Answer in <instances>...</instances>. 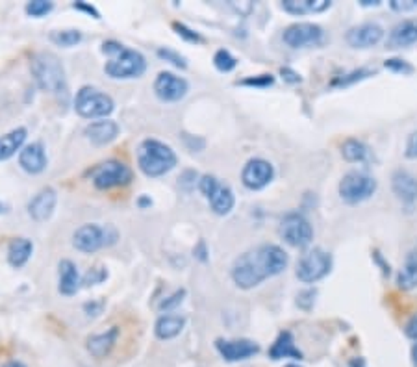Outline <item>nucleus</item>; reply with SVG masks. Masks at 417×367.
Segmentation results:
<instances>
[{"label":"nucleus","instance_id":"33","mask_svg":"<svg viewBox=\"0 0 417 367\" xmlns=\"http://www.w3.org/2000/svg\"><path fill=\"white\" fill-rule=\"evenodd\" d=\"M214 65L221 73H230V71H234L237 67V58L230 51L219 49L214 54Z\"/></svg>","mask_w":417,"mask_h":367},{"label":"nucleus","instance_id":"57","mask_svg":"<svg viewBox=\"0 0 417 367\" xmlns=\"http://www.w3.org/2000/svg\"><path fill=\"white\" fill-rule=\"evenodd\" d=\"M411 364H414V367H417V343L411 347Z\"/></svg>","mask_w":417,"mask_h":367},{"label":"nucleus","instance_id":"32","mask_svg":"<svg viewBox=\"0 0 417 367\" xmlns=\"http://www.w3.org/2000/svg\"><path fill=\"white\" fill-rule=\"evenodd\" d=\"M51 41L56 43L58 46H63V49H69V46L78 45L82 41V32L80 30H56L51 34Z\"/></svg>","mask_w":417,"mask_h":367},{"label":"nucleus","instance_id":"14","mask_svg":"<svg viewBox=\"0 0 417 367\" xmlns=\"http://www.w3.org/2000/svg\"><path fill=\"white\" fill-rule=\"evenodd\" d=\"M215 349L226 361H241L259 352V345L253 339H215Z\"/></svg>","mask_w":417,"mask_h":367},{"label":"nucleus","instance_id":"50","mask_svg":"<svg viewBox=\"0 0 417 367\" xmlns=\"http://www.w3.org/2000/svg\"><path fill=\"white\" fill-rule=\"evenodd\" d=\"M193 255H195V258H198L201 262H208V247H206V241H204V239H201V241L195 245Z\"/></svg>","mask_w":417,"mask_h":367},{"label":"nucleus","instance_id":"41","mask_svg":"<svg viewBox=\"0 0 417 367\" xmlns=\"http://www.w3.org/2000/svg\"><path fill=\"white\" fill-rule=\"evenodd\" d=\"M184 297H186V289H176L175 293H171L167 299H164L162 302H160V310L162 311H169V310H175V308H178V306L182 305V300H184Z\"/></svg>","mask_w":417,"mask_h":367},{"label":"nucleus","instance_id":"36","mask_svg":"<svg viewBox=\"0 0 417 367\" xmlns=\"http://www.w3.org/2000/svg\"><path fill=\"white\" fill-rule=\"evenodd\" d=\"M156 54H158L162 60H165V62L173 63L175 67L178 69H186L187 67V60L184 56H182L180 52L173 51V49H167V46H162V49H158L156 51Z\"/></svg>","mask_w":417,"mask_h":367},{"label":"nucleus","instance_id":"15","mask_svg":"<svg viewBox=\"0 0 417 367\" xmlns=\"http://www.w3.org/2000/svg\"><path fill=\"white\" fill-rule=\"evenodd\" d=\"M384 37V28L378 23H361L347 30L345 41L352 49H371Z\"/></svg>","mask_w":417,"mask_h":367},{"label":"nucleus","instance_id":"4","mask_svg":"<svg viewBox=\"0 0 417 367\" xmlns=\"http://www.w3.org/2000/svg\"><path fill=\"white\" fill-rule=\"evenodd\" d=\"M119 239V232L113 225L101 226L96 223H85L73 234V245L80 253L91 255L104 247H112Z\"/></svg>","mask_w":417,"mask_h":367},{"label":"nucleus","instance_id":"28","mask_svg":"<svg viewBox=\"0 0 417 367\" xmlns=\"http://www.w3.org/2000/svg\"><path fill=\"white\" fill-rule=\"evenodd\" d=\"M397 286L402 291H411L417 288V250H410L406 255L405 266L397 275Z\"/></svg>","mask_w":417,"mask_h":367},{"label":"nucleus","instance_id":"45","mask_svg":"<svg viewBox=\"0 0 417 367\" xmlns=\"http://www.w3.org/2000/svg\"><path fill=\"white\" fill-rule=\"evenodd\" d=\"M123 49L124 45L123 43H119V41H104V43H102V52L108 54L110 58L117 56L119 52L123 51Z\"/></svg>","mask_w":417,"mask_h":367},{"label":"nucleus","instance_id":"54","mask_svg":"<svg viewBox=\"0 0 417 367\" xmlns=\"http://www.w3.org/2000/svg\"><path fill=\"white\" fill-rule=\"evenodd\" d=\"M360 6L377 8V6H380V0H360Z\"/></svg>","mask_w":417,"mask_h":367},{"label":"nucleus","instance_id":"19","mask_svg":"<svg viewBox=\"0 0 417 367\" xmlns=\"http://www.w3.org/2000/svg\"><path fill=\"white\" fill-rule=\"evenodd\" d=\"M417 43V19H405L389 30L386 46L388 49H405Z\"/></svg>","mask_w":417,"mask_h":367},{"label":"nucleus","instance_id":"42","mask_svg":"<svg viewBox=\"0 0 417 367\" xmlns=\"http://www.w3.org/2000/svg\"><path fill=\"white\" fill-rule=\"evenodd\" d=\"M241 85H248V87H269L275 84V76L271 74H258V76H248V78L239 82Z\"/></svg>","mask_w":417,"mask_h":367},{"label":"nucleus","instance_id":"53","mask_svg":"<svg viewBox=\"0 0 417 367\" xmlns=\"http://www.w3.org/2000/svg\"><path fill=\"white\" fill-rule=\"evenodd\" d=\"M230 6L234 8L237 13H243V15H247V13L253 10V4H250V2H245V4H236V2H232Z\"/></svg>","mask_w":417,"mask_h":367},{"label":"nucleus","instance_id":"2","mask_svg":"<svg viewBox=\"0 0 417 367\" xmlns=\"http://www.w3.org/2000/svg\"><path fill=\"white\" fill-rule=\"evenodd\" d=\"M30 71L37 87L46 93H60L67 87L65 67L54 52L40 51L30 58Z\"/></svg>","mask_w":417,"mask_h":367},{"label":"nucleus","instance_id":"7","mask_svg":"<svg viewBox=\"0 0 417 367\" xmlns=\"http://www.w3.org/2000/svg\"><path fill=\"white\" fill-rule=\"evenodd\" d=\"M332 255L321 247H314L297 264V278L303 284H316L332 271Z\"/></svg>","mask_w":417,"mask_h":367},{"label":"nucleus","instance_id":"6","mask_svg":"<svg viewBox=\"0 0 417 367\" xmlns=\"http://www.w3.org/2000/svg\"><path fill=\"white\" fill-rule=\"evenodd\" d=\"M104 71L113 80L139 78L147 71V60L142 52L124 46L117 56L110 58L104 65Z\"/></svg>","mask_w":417,"mask_h":367},{"label":"nucleus","instance_id":"49","mask_svg":"<svg viewBox=\"0 0 417 367\" xmlns=\"http://www.w3.org/2000/svg\"><path fill=\"white\" fill-rule=\"evenodd\" d=\"M405 334L410 339L417 341V314H414V316L408 319V323H406V327H405Z\"/></svg>","mask_w":417,"mask_h":367},{"label":"nucleus","instance_id":"24","mask_svg":"<svg viewBox=\"0 0 417 367\" xmlns=\"http://www.w3.org/2000/svg\"><path fill=\"white\" fill-rule=\"evenodd\" d=\"M26 136H28V130L24 126L13 128L12 132L0 136V162H6L17 153H21L24 142H26Z\"/></svg>","mask_w":417,"mask_h":367},{"label":"nucleus","instance_id":"1","mask_svg":"<svg viewBox=\"0 0 417 367\" xmlns=\"http://www.w3.org/2000/svg\"><path fill=\"white\" fill-rule=\"evenodd\" d=\"M289 258L286 250L273 243L259 245L256 249L243 253L232 264V280L237 288L253 289L265 278L276 277L286 271Z\"/></svg>","mask_w":417,"mask_h":367},{"label":"nucleus","instance_id":"46","mask_svg":"<svg viewBox=\"0 0 417 367\" xmlns=\"http://www.w3.org/2000/svg\"><path fill=\"white\" fill-rule=\"evenodd\" d=\"M102 310H104V300H91V302H85L84 311L90 317L101 316Z\"/></svg>","mask_w":417,"mask_h":367},{"label":"nucleus","instance_id":"55","mask_svg":"<svg viewBox=\"0 0 417 367\" xmlns=\"http://www.w3.org/2000/svg\"><path fill=\"white\" fill-rule=\"evenodd\" d=\"M137 204H139V208H147V206H153V200L148 197H142L137 200Z\"/></svg>","mask_w":417,"mask_h":367},{"label":"nucleus","instance_id":"10","mask_svg":"<svg viewBox=\"0 0 417 367\" xmlns=\"http://www.w3.org/2000/svg\"><path fill=\"white\" fill-rule=\"evenodd\" d=\"M91 180L96 189H113V187L126 186L132 182V169L124 162L108 160L91 171Z\"/></svg>","mask_w":417,"mask_h":367},{"label":"nucleus","instance_id":"35","mask_svg":"<svg viewBox=\"0 0 417 367\" xmlns=\"http://www.w3.org/2000/svg\"><path fill=\"white\" fill-rule=\"evenodd\" d=\"M384 67L388 69V71H391V73L402 74V76H406V74H414V71H416V67H414L410 62L400 60V58H389V60L384 62Z\"/></svg>","mask_w":417,"mask_h":367},{"label":"nucleus","instance_id":"17","mask_svg":"<svg viewBox=\"0 0 417 367\" xmlns=\"http://www.w3.org/2000/svg\"><path fill=\"white\" fill-rule=\"evenodd\" d=\"M391 191L402 204L411 206L417 203V176H414L410 171L397 169L391 175Z\"/></svg>","mask_w":417,"mask_h":367},{"label":"nucleus","instance_id":"44","mask_svg":"<svg viewBox=\"0 0 417 367\" xmlns=\"http://www.w3.org/2000/svg\"><path fill=\"white\" fill-rule=\"evenodd\" d=\"M405 156H406V158H410V160L417 158V130L411 132L410 137H408V142H406Z\"/></svg>","mask_w":417,"mask_h":367},{"label":"nucleus","instance_id":"8","mask_svg":"<svg viewBox=\"0 0 417 367\" xmlns=\"http://www.w3.org/2000/svg\"><path fill=\"white\" fill-rule=\"evenodd\" d=\"M377 180L371 175H367L364 171H349L339 180L338 191L339 197L347 204H358L371 198L377 191Z\"/></svg>","mask_w":417,"mask_h":367},{"label":"nucleus","instance_id":"18","mask_svg":"<svg viewBox=\"0 0 417 367\" xmlns=\"http://www.w3.org/2000/svg\"><path fill=\"white\" fill-rule=\"evenodd\" d=\"M19 165L28 175H40V173H43L46 169V165H49V158H46L43 143L35 142L23 147V151L19 153Z\"/></svg>","mask_w":417,"mask_h":367},{"label":"nucleus","instance_id":"5","mask_svg":"<svg viewBox=\"0 0 417 367\" xmlns=\"http://www.w3.org/2000/svg\"><path fill=\"white\" fill-rule=\"evenodd\" d=\"M74 110L84 119H106L115 110V102L112 96L102 93L101 89L84 85L76 91Z\"/></svg>","mask_w":417,"mask_h":367},{"label":"nucleus","instance_id":"34","mask_svg":"<svg viewBox=\"0 0 417 367\" xmlns=\"http://www.w3.org/2000/svg\"><path fill=\"white\" fill-rule=\"evenodd\" d=\"M26 13L30 17H45L46 13H51L54 10V2H49V0H32L26 4Z\"/></svg>","mask_w":417,"mask_h":367},{"label":"nucleus","instance_id":"51","mask_svg":"<svg viewBox=\"0 0 417 367\" xmlns=\"http://www.w3.org/2000/svg\"><path fill=\"white\" fill-rule=\"evenodd\" d=\"M195 180H197V173L195 171H186L180 178V184L184 186L186 184V189H192L195 186Z\"/></svg>","mask_w":417,"mask_h":367},{"label":"nucleus","instance_id":"22","mask_svg":"<svg viewBox=\"0 0 417 367\" xmlns=\"http://www.w3.org/2000/svg\"><path fill=\"white\" fill-rule=\"evenodd\" d=\"M269 358L271 360H284V358H293V360H303L305 356L299 350V347L295 345L293 334L289 330H282L275 339V343L271 345L269 349Z\"/></svg>","mask_w":417,"mask_h":367},{"label":"nucleus","instance_id":"3","mask_svg":"<svg viewBox=\"0 0 417 367\" xmlns=\"http://www.w3.org/2000/svg\"><path fill=\"white\" fill-rule=\"evenodd\" d=\"M178 164L175 151L158 139H145L137 147V165L151 178L167 175Z\"/></svg>","mask_w":417,"mask_h":367},{"label":"nucleus","instance_id":"30","mask_svg":"<svg viewBox=\"0 0 417 367\" xmlns=\"http://www.w3.org/2000/svg\"><path fill=\"white\" fill-rule=\"evenodd\" d=\"M341 156L350 164H360L369 158V147L356 137H349L341 145Z\"/></svg>","mask_w":417,"mask_h":367},{"label":"nucleus","instance_id":"25","mask_svg":"<svg viewBox=\"0 0 417 367\" xmlns=\"http://www.w3.org/2000/svg\"><path fill=\"white\" fill-rule=\"evenodd\" d=\"M184 327H186V317L180 314H165L158 317V321L154 325V334L158 339H173L180 336Z\"/></svg>","mask_w":417,"mask_h":367},{"label":"nucleus","instance_id":"60","mask_svg":"<svg viewBox=\"0 0 417 367\" xmlns=\"http://www.w3.org/2000/svg\"><path fill=\"white\" fill-rule=\"evenodd\" d=\"M2 212H6V208H4V204L0 203V214H2Z\"/></svg>","mask_w":417,"mask_h":367},{"label":"nucleus","instance_id":"29","mask_svg":"<svg viewBox=\"0 0 417 367\" xmlns=\"http://www.w3.org/2000/svg\"><path fill=\"white\" fill-rule=\"evenodd\" d=\"M210 206L215 215H228L236 206V195L228 184H221L215 195L210 198Z\"/></svg>","mask_w":417,"mask_h":367},{"label":"nucleus","instance_id":"20","mask_svg":"<svg viewBox=\"0 0 417 367\" xmlns=\"http://www.w3.org/2000/svg\"><path fill=\"white\" fill-rule=\"evenodd\" d=\"M84 136L93 145H108V143H112L119 136V125L115 121H110V119L93 121V123L85 126Z\"/></svg>","mask_w":417,"mask_h":367},{"label":"nucleus","instance_id":"26","mask_svg":"<svg viewBox=\"0 0 417 367\" xmlns=\"http://www.w3.org/2000/svg\"><path fill=\"white\" fill-rule=\"evenodd\" d=\"M32 253H34V243L30 241L28 237H15L8 247V262L15 269H21L26 266Z\"/></svg>","mask_w":417,"mask_h":367},{"label":"nucleus","instance_id":"40","mask_svg":"<svg viewBox=\"0 0 417 367\" xmlns=\"http://www.w3.org/2000/svg\"><path fill=\"white\" fill-rule=\"evenodd\" d=\"M173 28H175L176 34L180 35L182 40H186L187 43H201V41H203V35L198 34V32H195L193 28H189V26H186L184 23L175 21V23H173Z\"/></svg>","mask_w":417,"mask_h":367},{"label":"nucleus","instance_id":"56","mask_svg":"<svg viewBox=\"0 0 417 367\" xmlns=\"http://www.w3.org/2000/svg\"><path fill=\"white\" fill-rule=\"evenodd\" d=\"M350 367H367L366 360L364 358H355V360L350 361Z\"/></svg>","mask_w":417,"mask_h":367},{"label":"nucleus","instance_id":"37","mask_svg":"<svg viewBox=\"0 0 417 367\" xmlns=\"http://www.w3.org/2000/svg\"><path fill=\"white\" fill-rule=\"evenodd\" d=\"M221 182L215 178L214 175H204L201 176V180H198V189H201V193H203L204 197L212 198L215 195V191L219 189Z\"/></svg>","mask_w":417,"mask_h":367},{"label":"nucleus","instance_id":"27","mask_svg":"<svg viewBox=\"0 0 417 367\" xmlns=\"http://www.w3.org/2000/svg\"><path fill=\"white\" fill-rule=\"evenodd\" d=\"M332 8L328 0H284L282 10L291 15H308V13H323Z\"/></svg>","mask_w":417,"mask_h":367},{"label":"nucleus","instance_id":"52","mask_svg":"<svg viewBox=\"0 0 417 367\" xmlns=\"http://www.w3.org/2000/svg\"><path fill=\"white\" fill-rule=\"evenodd\" d=\"M373 260L377 262V266L380 267V269H382L384 275H386V277H388L389 271H391V269H389V264H388V262H386V260H384V256L380 255V253H378V250H375V253H373Z\"/></svg>","mask_w":417,"mask_h":367},{"label":"nucleus","instance_id":"38","mask_svg":"<svg viewBox=\"0 0 417 367\" xmlns=\"http://www.w3.org/2000/svg\"><path fill=\"white\" fill-rule=\"evenodd\" d=\"M106 278H108L106 267H91L90 271L85 273L84 277H82V284H84L85 288H90V286H96V284L104 282Z\"/></svg>","mask_w":417,"mask_h":367},{"label":"nucleus","instance_id":"9","mask_svg":"<svg viewBox=\"0 0 417 367\" xmlns=\"http://www.w3.org/2000/svg\"><path fill=\"white\" fill-rule=\"evenodd\" d=\"M278 232L284 241L297 249H305L314 239V228H312L310 221L300 212H289L284 215Z\"/></svg>","mask_w":417,"mask_h":367},{"label":"nucleus","instance_id":"47","mask_svg":"<svg viewBox=\"0 0 417 367\" xmlns=\"http://www.w3.org/2000/svg\"><path fill=\"white\" fill-rule=\"evenodd\" d=\"M280 76H282L288 84H300L303 82V76H300L297 71H293L291 67H282L280 69Z\"/></svg>","mask_w":417,"mask_h":367},{"label":"nucleus","instance_id":"58","mask_svg":"<svg viewBox=\"0 0 417 367\" xmlns=\"http://www.w3.org/2000/svg\"><path fill=\"white\" fill-rule=\"evenodd\" d=\"M2 367H24L21 361H8V364H4Z\"/></svg>","mask_w":417,"mask_h":367},{"label":"nucleus","instance_id":"31","mask_svg":"<svg viewBox=\"0 0 417 367\" xmlns=\"http://www.w3.org/2000/svg\"><path fill=\"white\" fill-rule=\"evenodd\" d=\"M373 74H377V69H371V67L355 69V71H349V73L336 76V78L330 82V85H332V87H347V85L358 84V82H361V80L369 78V76H373Z\"/></svg>","mask_w":417,"mask_h":367},{"label":"nucleus","instance_id":"13","mask_svg":"<svg viewBox=\"0 0 417 367\" xmlns=\"http://www.w3.org/2000/svg\"><path fill=\"white\" fill-rule=\"evenodd\" d=\"M187 91H189L187 80L171 71H162L154 80V93L160 101L178 102L187 95Z\"/></svg>","mask_w":417,"mask_h":367},{"label":"nucleus","instance_id":"11","mask_svg":"<svg viewBox=\"0 0 417 367\" xmlns=\"http://www.w3.org/2000/svg\"><path fill=\"white\" fill-rule=\"evenodd\" d=\"M282 40L289 49L321 46L325 41V30L316 23H295L284 30Z\"/></svg>","mask_w":417,"mask_h":367},{"label":"nucleus","instance_id":"59","mask_svg":"<svg viewBox=\"0 0 417 367\" xmlns=\"http://www.w3.org/2000/svg\"><path fill=\"white\" fill-rule=\"evenodd\" d=\"M284 367H303V366H299V364H288V366Z\"/></svg>","mask_w":417,"mask_h":367},{"label":"nucleus","instance_id":"43","mask_svg":"<svg viewBox=\"0 0 417 367\" xmlns=\"http://www.w3.org/2000/svg\"><path fill=\"white\" fill-rule=\"evenodd\" d=\"M389 8L393 12L406 13V12H416L417 10V0H391Z\"/></svg>","mask_w":417,"mask_h":367},{"label":"nucleus","instance_id":"12","mask_svg":"<svg viewBox=\"0 0 417 367\" xmlns=\"http://www.w3.org/2000/svg\"><path fill=\"white\" fill-rule=\"evenodd\" d=\"M273 178H275V167L264 158L248 160L241 171L243 186L247 189H253V191L267 187Z\"/></svg>","mask_w":417,"mask_h":367},{"label":"nucleus","instance_id":"48","mask_svg":"<svg viewBox=\"0 0 417 367\" xmlns=\"http://www.w3.org/2000/svg\"><path fill=\"white\" fill-rule=\"evenodd\" d=\"M74 10H78V12H84L87 13V15H91L93 19H101V13H99V10H96L95 6H91V4H87V2H74L73 4Z\"/></svg>","mask_w":417,"mask_h":367},{"label":"nucleus","instance_id":"23","mask_svg":"<svg viewBox=\"0 0 417 367\" xmlns=\"http://www.w3.org/2000/svg\"><path fill=\"white\" fill-rule=\"evenodd\" d=\"M58 275H60L58 289H60V293L65 295V297L74 295L80 289V286H82V277H80L78 267L74 266V262L71 260L60 262V266H58Z\"/></svg>","mask_w":417,"mask_h":367},{"label":"nucleus","instance_id":"21","mask_svg":"<svg viewBox=\"0 0 417 367\" xmlns=\"http://www.w3.org/2000/svg\"><path fill=\"white\" fill-rule=\"evenodd\" d=\"M119 339V327H112L106 332L93 334L85 339V349L95 358H106L113 350Z\"/></svg>","mask_w":417,"mask_h":367},{"label":"nucleus","instance_id":"39","mask_svg":"<svg viewBox=\"0 0 417 367\" xmlns=\"http://www.w3.org/2000/svg\"><path fill=\"white\" fill-rule=\"evenodd\" d=\"M316 299H317V289L316 288H308L305 291H300L297 295V306H299L300 310L310 311L314 306H316Z\"/></svg>","mask_w":417,"mask_h":367},{"label":"nucleus","instance_id":"16","mask_svg":"<svg viewBox=\"0 0 417 367\" xmlns=\"http://www.w3.org/2000/svg\"><path fill=\"white\" fill-rule=\"evenodd\" d=\"M58 204V193L54 187L46 186L43 187L41 191H37L32 197V200L28 203V215L37 223H43V221L51 219L54 210H56Z\"/></svg>","mask_w":417,"mask_h":367}]
</instances>
